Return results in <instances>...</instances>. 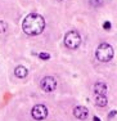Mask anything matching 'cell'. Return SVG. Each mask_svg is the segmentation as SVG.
Wrapping results in <instances>:
<instances>
[{"label":"cell","instance_id":"1","mask_svg":"<svg viewBox=\"0 0 117 121\" xmlns=\"http://www.w3.org/2000/svg\"><path fill=\"white\" fill-rule=\"evenodd\" d=\"M22 28L27 35H39L45 28V19L38 13L28 14L22 22Z\"/></svg>","mask_w":117,"mask_h":121},{"label":"cell","instance_id":"2","mask_svg":"<svg viewBox=\"0 0 117 121\" xmlns=\"http://www.w3.org/2000/svg\"><path fill=\"white\" fill-rule=\"evenodd\" d=\"M95 56L100 62H109L115 56V50H113L112 45H109L108 43H102L96 49Z\"/></svg>","mask_w":117,"mask_h":121},{"label":"cell","instance_id":"3","mask_svg":"<svg viewBox=\"0 0 117 121\" xmlns=\"http://www.w3.org/2000/svg\"><path fill=\"white\" fill-rule=\"evenodd\" d=\"M81 44V36L77 31H68L64 36V45L68 49H77Z\"/></svg>","mask_w":117,"mask_h":121},{"label":"cell","instance_id":"4","mask_svg":"<svg viewBox=\"0 0 117 121\" xmlns=\"http://www.w3.org/2000/svg\"><path fill=\"white\" fill-rule=\"evenodd\" d=\"M40 86H41V89L44 91H46V93H52V91H54L55 88H57V80L54 79V77H52V76H46V77H44V79L41 80Z\"/></svg>","mask_w":117,"mask_h":121},{"label":"cell","instance_id":"5","mask_svg":"<svg viewBox=\"0 0 117 121\" xmlns=\"http://www.w3.org/2000/svg\"><path fill=\"white\" fill-rule=\"evenodd\" d=\"M31 115H32L33 119L36 120H44L45 117L48 116V108L45 104H36L35 107L31 111Z\"/></svg>","mask_w":117,"mask_h":121},{"label":"cell","instance_id":"6","mask_svg":"<svg viewBox=\"0 0 117 121\" xmlns=\"http://www.w3.org/2000/svg\"><path fill=\"white\" fill-rule=\"evenodd\" d=\"M73 115H75V117H77L79 120H85L88 117V115H89V111H88V108L84 107V106H76V107L73 108Z\"/></svg>","mask_w":117,"mask_h":121},{"label":"cell","instance_id":"7","mask_svg":"<svg viewBox=\"0 0 117 121\" xmlns=\"http://www.w3.org/2000/svg\"><path fill=\"white\" fill-rule=\"evenodd\" d=\"M94 93H95V95H105V93H107V84L102 81L96 82L94 85Z\"/></svg>","mask_w":117,"mask_h":121},{"label":"cell","instance_id":"8","mask_svg":"<svg viewBox=\"0 0 117 121\" xmlns=\"http://www.w3.org/2000/svg\"><path fill=\"white\" fill-rule=\"evenodd\" d=\"M14 73H16L17 77H19V79H23V77L27 76L28 71H27L26 67H23V66H18V67L14 70Z\"/></svg>","mask_w":117,"mask_h":121},{"label":"cell","instance_id":"9","mask_svg":"<svg viewBox=\"0 0 117 121\" xmlns=\"http://www.w3.org/2000/svg\"><path fill=\"white\" fill-rule=\"evenodd\" d=\"M95 103L99 107H105L108 104V99L105 95H95Z\"/></svg>","mask_w":117,"mask_h":121},{"label":"cell","instance_id":"10","mask_svg":"<svg viewBox=\"0 0 117 121\" xmlns=\"http://www.w3.org/2000/svg\"><path fill=\"white\" fill-rule=\"evenodd\" d=\"M89 4L94 8H99L103 5V0H89Z\"/></svg>","mask_w":117,"mask_h":121},{"label":"cell","instance_id":"11","mask_svg":"<svg viewBox=\"0 0 117 121\" xmlns=\"http://www.w3.org/2000/svg\"><path fill=\"white\" fill-rule=\"evenodd\" d=\"M39 57H40L41 59H44V60H48V59L50 58V54H48V53H40Z\"/></svg>","mask_w":117,"mask_h":121},{"label":"cell","instance_id":"12","mask_svg":"<svg viewBox=\"0 0 117 121\" xmlns=\"http://www.w3.org/2000/svg\"><path fill=\"white\" fill-rule=\"evenodd\" d=\"M103 27H104V30H109V28H111V23H109V22H104Z\"/></svg>","mask_w":117,"mask_h":121},{"label":"cell","instance_id":"13","mask_svg":"<svg viewBox=\"0 0 117 121\" xmlns=\"http://www.w3.org/2000/svg\"><path fill=\"white\" fill-rule=\"evenodd\" d=\"M117 113V112L116 111H112V112H111V113H109V117H112V116H115V115Z\"/></svg>","mask_w":117,"mask_h":121},{"label":"cell","instance_id":"14","mask_svg":"<svg viewBox=\"0 0 117 121\" xmlns=\"http://www.w3.org/2000/svg\"><path fill=\"white\" fill-rule=\"evenodd\" d=\"M93 121H100V119H99V117H96V116H95V117H94V119H93Z\"/></svg>","mask_w":117,"mask_h":121},{"label":"cell","instance_id":"15","mask_svg":"<svg viewBox=\"0 0 117 121\" xmlns=\"http://www.w3.org/2000/svg\"><path fill=\"white\" fill-rule=\"evenodd\" d=\"M58 1H62V0H58Z\"/></svg>","mask_w":117,"mask_h":121}]
</instances>
